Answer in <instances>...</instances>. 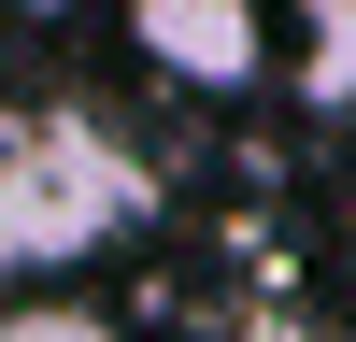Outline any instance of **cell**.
<instances>
[{
  "instance_id": "cell-1",
  "label": "cell",
  "mask_w": 356,
  "mask_h": 342,
  "mask_svg": "<svg viewBox=\"0 0 356 342\" xmlns=\"http://www.w3.org/2000/svg\"><path fill=\"white\" fill-rule=\"evenodd\" d=\"M157 214V171L100 129V114H15L0 129V285L86 271L100 243Z\"/></svg>"
},
{
  "instance_id": "cell-2",
  "label": "cell",
  "mask_w": 356,
  "mask_h": 342,
  "mask_svg": "<svg viewBox=\"0 0 356 342\" xmlns=\"http://www.w3.org/2000/svg\"><path fill=\"white\" fill-rule=\"evenodd\" d=\"M129 57L186 100H257L285 86V15L271 0H129Z\"/></svg>"
},
{
  "instance_id": "cell-3",
  "label": "cell",
  "mask_w": 356,
  "mask_h": 342,
  "mask_svg": "<svg viewBox=\"0 0 356 342\" xmlns=\"http://www.w3.org/2000/svg\"><path fill=\"white\" fill-rule=\"evenodd\" d=\"M285 86L314 114H356V0H285Z\"/></svg>"
},
{
  "instance_id": "cell-4",
  "label": "cell",
  "mask_w": 356,
  "mask_h": 342,
  "mask_svg": "<svg viewBox=\"0 0 356 342\" xmlns=\"http://www.w3.org/2000/svg\"><path fill=\"white\" fill-rule=\"evenodd\" d=\"M114 314H86V300H15L0 314V342H100Z\"/></svg>"
}]
</instances>
